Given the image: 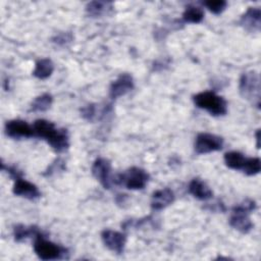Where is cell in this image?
<instances>
[{
  "label": "cell",
  "instance_id": "obj_23",
  "mask_svg": "<svg viewBox=\"0 0 261 261\" xmlns=\"http://www.w3.org/2000/svg\"><path fill=\"white\" fill-rule=\"evenodd\" d=\"M203 4L214 14L221 13L225 9V7L227 5L226 1H223V0H216V1L210 0V1L203 2Z\"/></svg>",
  "mask_w": 261,
  "mask_h": 261
},
{
  "label": "cell",
  "instance_id": "obj_24",
  "mask_svg": "<svg viewBox=\"0 0 261 261\" xmlns=\"http://www.w3.org/2000/svg\"><path fill=\"white\" fill-rule=\"evenodd\" d=\"M82 116L87 120H93L96 116V106L94 104L87 105L81 109Z\"/></svg>",
  "mask_w": 261,
  "mask_h": 261
},
{
  "label": "cell",
  "instance_id": "obj_18",
  "mask_svg": "<svg viewBox=\"0 0 261 261\" xmlns=\"http://www.w3.org/2000/svg\"><path fill=\"white\" fill-rule=\"evenodd\" d=\"M246 158L247 157L238 151H230L224 154V162L226 166L236 170H242Z\"/></svg>",
  "mask_w": 261,
  "mask_h": 261
},
{
  "label": "cell",
  "instance_id": "obj_22",
  "mask_svg": "<svg viewBox=\"0 0 261 261\" xmlns=\"http://www.w3.org/2000/svg\"><path fill=\"white\" fill-rule=\"evenodd\" d=\"M242 170L248 175H255V174L259 173L261 170L260 159L257 157L246 158V161L244 163Z\"/></svg>",
  "mask_w": 261,
  "mask_h": 261
},
{
  "label": "cell",
  "instance_id": "obj_21",
  "mask_svg": "<svg viewBox=\"0 0 261 261\" xmlns=\"http://www.w3.org/2000/svg\"><path fill=\"white\" fill-rule=\"evenodd\" d=\"M53 102V98L50 94H42L38 96L31 105V111L40 112V111H46L50 108L51 104Z\"/></svg>",
  "mask_w": 261,
  "mask_h": 261
},
{
  "label": "cell",
  "instance_id": "obj_20",
  "mask_svg": "<svg viewBox=\"0 0 261 261\" xmlns=\"http://www.w3.org/2000/svg\"><path fill=\"white\" fill-rule=\"evenodd\" d=\"M111 8L110 3L103 2V1H92L88 3L86 6V11L88 15L92 17H98L106 13Z\"/></svg>",
  "mask_w": 261,
  "mask_h": 261
},
{
  "label": "cell",
  "instance_id": "obj_13",
  "mask_svg": "<svg viewBox=\"0 0 261 261\" xmlns=\"http://www.w3.org/2000/svg\"><path fill=\"white\" fill-rule=\"evenodd\" d=\"M240 24L249 32H259L261 28V10L259 7H249L242 15Z\"/></svg>",
  "mask_w": 261,
  "mask_h": 261
},
{
  "label": "cell",
  "instance_id": "obj_26",
  "mask_svg": "<svg viewBox=\"0 0 261 261\" xmlns=\"http://www.w3.org/2000/svg\"><path fill=\"white\" fill-rule=\"evenodd\" d=\"M72 37L69 33H60L53 38V42L58 45H65L71 41Z\"/></svg>",
  "mask_w": 261,
  "mask_h": 261
},
{
  "label": "cell",
  "instance_id": "obj_25",
  "mask_svg": "<svg viewBox=\"0 0 261 261\" xmlns=\"http://www.w3.org/2000/svg\"><path fill=\"white\" fill-rule=\"evenodd\" d=\"M63 161L61 159H56L46 170V172L44 173L45 175H52L53 173H55L57 170H62L63 169Z\"/></svg>",
  "mask_w": 261,
  "mask_h": 261
},
{
  "label": "cell",
  "instance_id": "obj_1",
  "mask_svg": "<svg viewBox=\"0 0 261 261\" xmlns=\"http://www.w3.org/2000/svg\"><path fill=\"white\" fill-rule=\"evenodd\" d=\"M35 134L48 142L56 152H64L69 147L68 133L64 128H56L54 123L46 119H37L34 122Z\"/></svg>",
  "mask_w": 261,
  "mask_h": 261
},
{
  "label": "cell",
  "instance_id": "obj_19",
  "mask_svg": "<svg viewBox=\"0 0 261 261\" xmlns=\"http://www.w3.org/2000/svg\"><path fill=\"white\" fill-rule=\"evenodd\" d=\"M203 17H204V12L202 8L195 5L187 6L182 13L184 21L190 22V23H198L202 21Z\"/></svg>",
  "mask_w": 261,
  "mask_h": 261
},
{
  "label": "cell",
  "instance_id": "obj_16",
  "mask_svg": "<svg viewBox=\"0 0 261 261\" xmlns=\"http://www.w3.org/2000/svg\"><path fill=\"white\" fill-rule=\"evenodd\" d=\"M54 70V64L49 58H42L36 62L33 75L39 80L48 79Z\"/></svg>",
  "mask_w": 261,
  "mask_h": 261
},
{
  "label": "cell",
  "instance_id": "obj_3",
  "mask_svg": "<svg viewBox=\"0 0 261 261\" xmlns=\"http://www.w3.org/2000/svg\"><path fill=\"white\" fill-rule=\"evenodd\" d=\"M239 90L244 99L252 103L253 106L260 108V77L256 71L251 70L242 74Z\"/></svg>",
  "mask_w": 261,
  "mask_h": 261
},
{
  "label": "cell",
  "instance_id": "obj_2",
  "mask_svg": "<svg viewBox=\"0 0 261 261\" xmlns=\"http://www.w3.org/2000/svg\"><path fill=\"white\" fill-rule=\"evenodd\" d=\"M256 208L255 201L251 199H246L239 205L234 206L231 210V215L229 218V224L236 228L237 230L247 233L249 232L252 227L253 223L249 217L251 211Z\"/></svg>",
  "mask_w": 261,
  "mask_h": 261
},
{
  "label": "cell",
  "instance_id": "obj_17",
  "mask_svg": "<svg viewBox=\"0 0 261 261\" xmlns=\"http://www.w3.org/2000/svg\"><path fill=\"white\" fill-rule=\"evenodd\" d=\"M41 230L36 226H27L23 224H17L14 226L13 236L16 242H21L31 237H37L41 234Z\"/></svg>",
  "mask_w": 261,
  "mask_h": 261
},
{
  "label": "cell",
  "instance_id": "obj_8",
  "mask_svg": "<svg viewBox=\"0 0 261 261\" xmlns=\"http://www.w3.org/2000/svg\"><path fill=\"white\" fill-rule=\"evenodd\" d=\"M92 173L105 189H110L112 182L111 164L107 159L102 157L97 158L93 163Z\"/></svg>",
  "mask_w": 261,
  "mask_h": 261
},
{
  "label": "cell",
  "instance_id": "obj_10",
  "mask_svg": "<svg viewBox=\"0 0 261 261\" xmlns=\"http://www.w3.org/2000/svg\"><path fill=\"white\" fill-rule=\"evenodd\" d=\"M5 133L8 137L14 139L30 138L35 135L34 127L21 119H12L7 121L5 124Z\"/></svg>",
  "mask_w": 261,
  "mask_h": 261
},
{
  "label": "cell",
  "instance_id": "obj_15",
  "mask_svg": "<svg viewBox=\"0 0 261 261\" xmlns=\"http://www.w3.org/2000/svg\"><path fill=\"white\" fill-rule=\"evenodd\" d=\"M188 190L192 196L202 201L209 200L213 196V193L207 184L200 178H193L189 184Z\"/></svg>",
  "mask_w": 261,
  "mask_h": 261
},
{
  "label": "cell",
  "instance_id": "obj_12",
  "mask_svg": "<svg viewBox=\"0 0 261 261\" xmlns=\"http://www.w3.org/2000/svg\"><path fill=\"white\" fill-rule=\"evenodd\" d=\"M13 194L19 197H23L29 200L38 199L41 196V193L36 185L23 179L20 176L14 178V186H13Z\"/></svg>",
  "mask_w": 261,
  "mask_h": 261
},
{
  "label": "cell",
  "instance_id": "obj_14",
  "mask_svg": "<svg viewBox=\"0 0 261 261\" xmlns=\"http://www.w3.org/2000/svg\"><path fill=\"white\" fill-rule=\"evenodd\" d=\"M173 201H174L173 192L168 188H164L153 193L152 199H151V208L156 211L161 210L167 207L168 205H170Z\"/></svg>",
  "mask_w": 261,
  "mask_h": 261
},
{
  "label": "cell",
  "instance_id": "obj_6",
  "mask_svg": "<svg viewBox=\"0 0 261 261\" xmlns=\"http://www.w3.org/2000/svg\"><path fill=\"white\" fill-rule=\"evenodd\" d=\"M149 180V174L140 167H130L125 172L113 177V182L122 185L129 190H142Z\"/></svg>",
  "mask_w": 261,
  "mask_h": 261
},
{
  "label": "cell",
  "instance_id": "obj_27",
  "mask_svg": "<svg viewBox=\"0 0 261 261\" xmlns=\"http://www.w3.org/2000/svg\"><path fill=\"white\" fill-rule=\"evenodd\" d=\"M259 129L257 130V133H256V140H257V148H259Z\"/></svg>",
  "mask_w": 261,
  "mask_h": 261
},
{
  "label": "cell",
  "instance_id": "obj_11",
  "mask_svg": "<svg viewBox=\"0 0 261 261\" xmlns=\"http://www.w3.org/2000/svg\"><path fill=\"white\" fill-rule=\"evenodd\" d=\"M134 89L133 76L128 73H121L109 88V97L111 99H116L130 92Z\"/></svg>",
  "mask_w": 261,
  "mask_h": 261
},
{
  "label": "cell",
  "instance_id": "obj_4",
  "mask_svg": "<svg viewBox=\"0 0 261 261\" xmlns=\"http://www.w3.org/2000/svg\"><path fill=\"white\" fill-rule=\"evenodd\" d=\"M194 103L201 109H205L211 115L220 116L227 112L226 101L219 95L211 91L198 93L193 98Z\"/></svg>",
  "mask_w": 261,
  "mask_h": 261
},
{
  "label": "cell",
  "instance_id": "obj_9",
  "mask_svg": "<svg viewBox=\"0 0 261 261\" xmlns=\"http://www.w3.org/2000/svg\"><path fill=\"white\" fill-rule=\"evenodd\" d=\"M101 239L103 244L110 251L116 254H121L123 252L126 242V237L124 233L112 229H105L101 233Z\"/></svg>",
  "mask_w": 261,
  "mask_h": 261
},
{
  "label": "cell",
  "instance_id": "obj_7",
  "mask_svg": "<svg viewBox=\"0 0 261 261\" xmlns=\"http://www.w3.org/2000/svg\"><path fill=\"white\" fill-rule=\"evenodd\" d=\"M223 139L219 136L201 133L197 136L195 141V151L197 154H207L222 149Z\"/></svg>",
  "mask_w": 261,
  "mask_h": 261
},
{
  "label": "cell",
  "instance_id": "obj_5",
  "mask_svg": "<svg viewBox=\"0 0 261 261\" xmlns=\"http://www.w3.org/2000/svg\"><path fill=\"white\" fill-rule=\"evenodd\" d=\"M34 250L37 256L42 260H57L67 258L68 251L66 248L47 241L43 233L35 238Z\"/></svg>",
  "mask_w": 261,
  "mask_h": 261
}]
</instances>
